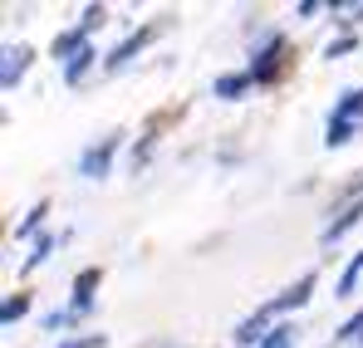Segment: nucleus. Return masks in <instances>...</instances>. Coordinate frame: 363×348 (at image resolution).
<instances>
[{
    "mask_svg": "<svg viewBox=\"0 0 363 348\" xmlns=\"http://www.w3.org/2000/svg\"><path fill=\"white\" fill-rule=\"evenodd\" d=\"M280 50H285V45H280V40H270V45H265V55L250 64V79H255V84L275 79V69H280Z\"/></svg>",
    "mask_w": 363,
    "mask_h": 348,
    "instance_id": "1",
    "label": "nucleus"
},
{
    "mask_svg": "<svg viewBox=\"0 0 363 348\" xmlns=\"http://www.w3.org/2000/svg\"><path fill=\"white\" fill-rule=\"evenodd\" d=\"M359 118H363V89H349L339 99V108H334V123H354L359 128Z\"/></svg>",
    "mask_w": 363,
    "mask_h": 348,
    "instance_id": "2",
    "label": "nucleus"
},
{
    "mask_svg": "<svg viewBox=\"0 0 363 348\" xmlns=\"http://www.w3.org/2000/svg\"><path fill=\"white\" fill-rule=\"evenodd\" d=\"M113 147H118V137H108L104 147H94V152L84 157V176H104V172H108V157H113Z\"/></svg>",
    "mask_w": 363,
    "mask_h": 348,
    "instance_id": "3",
    "label": "nucleus"
},
{
    "mask_svg": "<svg viewBox=\"0 0 363 348\" xmlns=\"http://www.w3.org/2000/svg\"><path fill=\"white\" fill-rule=\"evenodd\" d=\"M25 64H30V50L25 45H10L5 50V89H15V79L25 74Z\"/></svg>",
    "mask_w": 363,
    "mask_h": 348,
    "instance_id": "4",
    "label": "nucleus"
},
{
    "mask_svg": "<svg viewBox=\"0 0 363 348\" xmlns=\"http://www.w3.org/2000/svg\"><path fill=\"white\" fill-rule=\"evenodd\" d=\"M143 45H147V30H138V35H133V40H123L118 50H113V59H108V69H118V64H128V59L138 55V50H143Z\"/></svg>",
    "mask_w": 363,
    "mask_h": 348,
    "instance_id": "5",
    "label": "nucleus"
},
{
    "mask_svg": "<svg viewBox=\"0 0 363 348\" xmlns=\"http://www.w3.org/2000/svg\"><path fill=\"white\" fill-rule=\"evenodd\" d=\"M309 290H314V275H304L300 285H295V290H285L280 299H275V304H270V309H290V304H304V299H309Z\"/></svg>",
    "mask_w": 363,
    "mask_h": 348,
    "instance_id": "6",
    "label": "nucleus"
},
{
    "mask_svg": "<svg viewBox=\"0 0 363 348\" xmlns=\"http://www.w3.org/2000/svg\"><path fill=\"white\" fill-rule=\"evenodd\" d=\"M236 339H241V344H255V339L265 344V339H270V334H265V314H255V319H245L241 329H236Z\"/></svg>",
    "mask_w": 363,
    "mask_h": 348,
    "instance_id": "7",
    "label": "nucleus"
},
{
    "mask_svg": "<svg viewBox=\"0 0 363 348\" xmlns=\"http://www.w3.org/2000/svg\"><path fill=\"white\" fill-rule=\"evenodd\" d=\"M245 84H250V74H226V79H216V99H236Z\"/></svg>",
    "mask_w": 363,
    "mask_h": 348,
    "instance_id": "8",
    "label": "nucleus"
},
{
    "mask_svg": "<svg viewBox=\"0 0 363 348\" xmlns=\"http://www.w3.org/2000/svg\"><path fill=\"white\" fill-rule=\"evenodd\" d=\"M94 290H99V270H84V275L74 280V299H79V309L89 304V294H94Z\"/></svg>",
    "mask_w": 363,
    "mask_h": 348,
    "instance_id": "9",
    "label": "nucleus"
},
{
    "mask_svg": "<svg viewBox=\"0 0 363 348\" xmlns=\"http://www.w3.org/2000/svg\"><path fill=\"white\" fill-rule=\"evenodd\" d=\"M359 216H363V201H359V206H354V211H344V216H339V221H334V226H329V231H324V240H339V235L349 231V226H354V221H359Z\"/></svg>",
    "mask_w": 363,
    "mask_h": 348,
    "instance_id": "10",
    "label": "nucleus"
},
{
    "mask_svg": "<svg viewBox=\"0 0 363 348\" xmlns=\"http://www.w3.org/2000/svg\"><path fill=\"white\" fill-rule=\"evenodd\" d=\"M89 64H94V50H89V45H84V50H79V55L69 59V64H64V79H79V74H84V69H89Z\"/></svg>",
    "mask_w": 363,
    "mask_h": 348,
    "instance_id": "11",
    "label": "nucleus"
},
{
    "mask_svg": "<svg viewBox=\"0 0 363 348\" xmlns=\"http://www.w3.org/2000/svg\"><path fill=\"white\" fill-rule=\"evenodd\" d=\"M349 137H354V123H334V118H329V137H324V142L339 147V142H349Z\"/></svg>",
    "mask_w": 363,
    "mask_h": 348,
    "instance_id": "12",
    "label": "nucleus"
},
{
    "mask_svg": "<svg viewBox=\"0 0 363 348\" xmlns=\"http://www.w3.org/2000/svg\"><path fill=\"white\" fill-rule=\"evenodd\" d=\"M25 309H30V299H25V294H10V299H5V309H0V314H5V324H15V319H20V314H25Z\"/></svg>",
    "mask_w": 363,
    "mask_h": 348,
    "instance_id": "13",
    "label": "nucleus"
},
{
    "mask_svg": "<svg viewBox=\"0 0 363 348\" xmlns=\"http://www.w3.org/2000/svg\"><path fill=\"white\" fill-rule=\"evenodd\" d=\"M260 348H295V329H270V339Z\"/></svg>",
    "mask_w": 363,
    "mask_h": 348,
    "instance_id": "14",
    "label": "nucleus"
},
{
    "mask_svg": "<svg viewBox=\"0 0 363 348\" xmlns=\"http://www.w3.org/2000/svg\"><path fill=\"white\" fill-rule=\"evenodd\" d=\"M339 339H363V309L349 319V324H344V329H339Z\"/></svg>",
    "mask_w": 363,
    "mask_h": 348,
    "instance_id": "15",
    "label": "nucleus"
},
{
    "mask_svg": "<svg viewBox=\"0 0 363 348\" xmlns=\"http://www.w3.org/2000/svg\"><path fill=\"white\" fill-rule=\"evenodd\" d=\"M94 25H104V5H89V10H84V25H79V30H84V35H89V30H94Z\"/></svg>",
    "mask_w": 363,
    "mask_h": 348,
    "instance_id": "16",
    "label": "nucleus"
},
{
    "mask_svg": "<svg viewBox=\"0 0 363 348\" xmlns=\"http://www.w3.org/2000/svg\"><path fill=\"white\" fill-rule=\"evenodd\" d=\"M50 250H55V240H50V235H45V240H40V245H35V255H30V260H25V270H35V265H40V260H45V255H50Z\"/></svg>",
    "mask_w": 363,
    "mask_h": 348,
    "instance_id": "17",
    "label": "nucleus"
},
{
    "mask_svg": "<svg viewBox=\"0 0 363 348\" xmlns=\"http://www.w3.org/2000/svg\"><path fill=\"white\" fill-rule=\"evenodd\" d=\"M40 216H45V206H35V211H30V216L20 221V235H30V231H35V226H40Z\"/></svg>",
    "mask_w": 363,
    "mask_h": 348,
    "instance_id": "18",
    "label": "nucleus"
},
{
    "mask_svg": "<svg viewBox=\"0 0 363 348\" xmlns=\"http://www.w3.org/2000/svg\"><path fill=\"white\" fill-rule=\"evenodd\" d=\"M359 275H363V250H359V260L349 265V275H344V290H354V280H359Z\"/></svg>",
    "mask_w": 363,
    "mask_h": 348,
    "instance_id": "19",
    "label": "nucleus"
},
{
    "mask_svg": "<svg viewBox=\"0 0 363 348\" xmlns=\"http://www.w3.org/2000/svg\"><path fill=\"white\" fill-rule=\"evenodd\" d=\"M64 348H104V334H94V339H74V344H64Z\"/></svg>",
    "mask_w": 363,
    "mask_h": 348,
    "instance_id": "20",
    "label": "nucleus"
}]
</instances>
